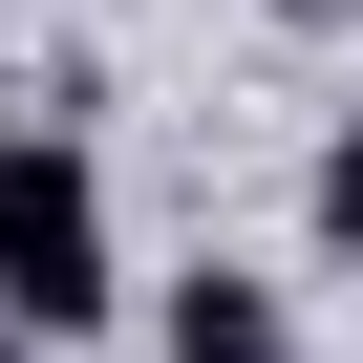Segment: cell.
<instances>
[{"label": "cell", "mask_w": 363, "mask_h": 363, "mask_svg": "<svg viewBox=\"0 0 363 363\" xmlns=\"http://www.w3.org/2000/svg\"><path fill=\"white\" fill-rule=\"evenodd\" d=\"M128 278H107V193H86V150L65 128H0V320L22 342H86Z\"/></svg>", "instance_id": "6da1fadb"}, {"label": "cell", "mask_w": 363, "mask_h": 363, "mask_svg": "<svg viewBox=\"0 0 363 363\" xmlns=\"http://www.w3.org/2000/svg\"><path fill=\"white\" fill-rule=\"evenodd\" d=\"M171 363H299V320L257 278H171Z\"/></svg>", "instance_id": "7a4b0ae2"}, {"label": "cell", "mask_w": 363, "mask_h": 363, "mask_svg": "<svg viewBox=\"0 0 363 363\" xmlns=\"http://www.w3.org/2000/svg\"><path fill=\"white\" fill-rule=\"evenodd\" d=\"M299 214H320V257H363V128L320 150V193H299Z\"/></svg>", "instance_id": "3957f363"}, {"label": "cell", "mask_w": 363, "mask_h": 363, "mask_svg": "<svg viewBox=\"0 0 363 363\" xmlns=\"http://www.w3.org/2000/svg\"><path fill=\"white\" fill-rule=\"evenodd\" d=\"M278 22H342V0H278Z\"/></svg>", "instance_id": "277c9868"}, {"label": "cell", "mask_w": 363, "mask_h": 363, "mask_svg": "<svg viewBox=\"0 0 363 363\" xmlns=\"http://www.w3.org/2000/svg\"><path fill=\"white\" fill-rule=\"evenodd\" d=\"M0 363H22V320H0Z\"/></svg>", "instance_id": "5b68a950"}]
</instances>
